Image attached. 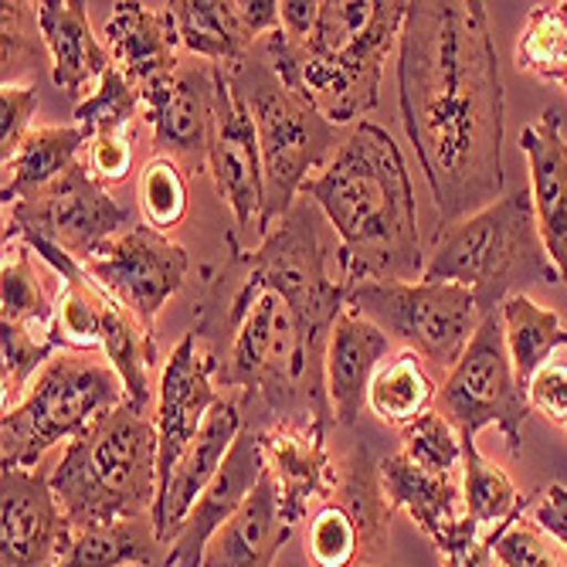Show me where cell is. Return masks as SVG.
Masks as SVG:
<instances>
[{
  "instance_id": "6da1fadb",
  "label": "cell",
  "mask_w": 567,
  "mask_h": 567,
  "mask_svg": "<svg viewBox=\"0 0 567 567\" xmlns=\"http://www.w3.org/2000/svg\"><path fill=\"white\" fill-rule=\"evenodd\" d=\"M320 208L299 197L259 248L228 231V255L204 279L194 337L212 357L215 384L228 388L241 422L337 429L327 394V347L347 309L350 282L323 241Z\"/></svg>"
},
{
  "instance_id": "7a4b0ae2",
  "label": "cell",
  "mask_w": 567,
  "mask_h": 567,
  "mask_svg": "<svg viewBox=\"0 0 567 567\" xmlns=\"http://www.w3.org/2000/svg\"><path fill=\"white\" fill-rule=\"evenodd\" d=\"M398 99L442 225L503 197V82L483 0L408 4Z\"/></svg>"
},
{
  "instance_id": "3957f363",
  "label": "cell",
  "mask_w": 567,
  "mask_h": 567,
  "mask_svg": "<svg viewBox=\"0 0 567 567\" xmlns=\"http://www.w3.org/2000/svg\"><path fill=\"white\" fill-rule=\"evenodd\" d=\"M299 197L313 200L333 225L340 238L337 266L350 286L422 279L415 190L388 130L368 120L357 123Z\"/></svg>"
},
{
  "instance_id": "277c9868",
  "label": "cell",
  "mask_w": 567,
  "mask_h": 567,
  "mask_svg": "<svg viewBox=\"0 0 567 567\" xmlns=\"http://www.w3.org/2000/svg\"><path fill=\"white\" fill-rule=\"evenodd\" d=\"M404 14V0H323L306 41H289L276 28L266 34L262 55L286 89L333 126H347L378 106L384 62L401 41Z\"/></svg>"
},
{
  "instance_id": "5b68a950",
  "label": "cell",
  "mask_w": 567,
  "mask_h": 567,
  "mask_svg": "<svg viewBox=\"0 0 567 567\" xmlns=\"http://www.w3.org/2000/svg\"><path fill=\"white\" fill-rule=\"evenodd\" d=\"M157 486V425L130 401L99 415L51 470V489L75 530L153 517Z\"/></svg>"
},
{
  "instance_id": "8992f818",
  "label": "cell",
  "mask_w": 567,
  "mask_h": 567,
  "mask_svg": "<svg viewBox=\"0 0 567 567\" xmlns=\"http://www.w3.org/2000/svg\"><path fill=\"white\" fill-rule=\"evenodd\" d=\"M422 279L473 289L483 317L499 313L509 296L537 282H557L560 276L544 248L534 197L513 190L470 218L439 225Z\"/></svg>"
},
{
  "instance_id": "52a82bcc",
  "label": "cell",
  "mask_w": 567,
  "mask_h": 567,
  "mask_svg": "<svg viewBox=\"0 0 567 567\" xmlns=\"http://www.w3.org/2000/svg\"><path fill=\"white\" fill-rule=\"evenodd\" d=\"M231 85L245 99L255 123L262 153V225L266 235L279 218L299 200L306 181L313 171H323L340 150V126H333L323 113H317L306 99L282 85L266 55H248L235 65H225Z\"/></svg>"
},
{
  "instance_id": "ba28073f",
  "label": "cell",
  "mask_w": 567,
  "mask_h": 567,
  "mask_svg": "<svg viewBox=\"0 0 567 567\" xmlns=\"http://www.w3.org/2000/svg\"><path fill=\"white\" fill-rule=\"evenodd\" d=\"M126 388L110 364L62 350L44 364L31 394L4 411L0 462L4 470H38L48 449L79 439L99 415L120 408Z\"/></svg>"
},
{
  "instance_id": "9c48e42d",
  "label": "cell",
  "mask_w": 567,
  "mask_h": 567,
  "mask_svg": "<svg viewBox=\"0 0 567 567\" xmlns=\"http://www.w3.org/2000/svg\"><path fill=\"white\" fill-rule=\"evenodd\" d=\"M347 309L445 371L458 364L483 323L473 289L458 282H357Z\"/></svg>"
},
{
  "instance_id": "30bf717a",
  "label": "cell",
  "mask_w": 567,
  "mask_h": 567,
  "mask_svg": "<svg viewBox=\"0 0 567 567\" xmlns=\"http://www.w3.org/2000/svg\"><path fill=\"white\" fill-rule=\"evenodd\" d=\"M435 411L452 422L462 442H476L486 425H496L513 455H520L524 425L530 419V398L513 371V357L506 347L503 313L483 317L473 343L458 364L449 371L439 388Z\"/></svg>"
},
{
  "instance_id": "8fae6325",
  "label": "cell",
  "mask_w": 567,
  "mask_h": 567,
  "mask_svg": "<svg viewBox=\"0 0 567 567\" xmlns=\"http://www.w3.org/2000/svg\"><path fill=\"white\" fill-rule=\"evenodd\" d=\"M130 212L102 187L79 161L44 190L18 200L8 212L4 241H44L62 248L69 259L89 262L102 245L123 235Z\"/></svg>"
},
{
  "instance_id": "7c38bea8",
  "label": "cell",
  "mask_w": 567,
  "mask_h": 567,
  "mask_svg": "<svg viewBox=\"0 0 567 567\" xmlns=\"http://www.w3.org/2000/svg\"><path fill=\"white\" fill-rule=\"evenodd\" d=\"M187 248L146 225L126 228L85 262V272L150 330L187 282Z\"/></svg>"
},
{
  "instance_id": "4fadbf2b",
  "label": "cell",
  "mask_w": 567,
  "mask_h": 567,
  "mask_svg": "<svg viewBox=\"0 0 567 567\" xmlns=\"http://www.w3.org/2000/svg\"><path fill=\"white\" fill-rule=\"evenodd\" d=\"M143 120L153 133L157 157L177 161L184 171H208V150L215 130L218 102V65L190 62L174 72L146 82L143 89Z\"/></svg>"
},
{
  "instance_id": "5bb4252c",
  "label": "cell",
  "mask_w": 567,
  "mask_h": 567,
  "mask_svg": "<svg viewBox=\"0 0 567 567\" xmlns=\"http://www.w3.org/2000/svg\"><path fill=\"white\" fill-rule=\"evenodd\" d=\"M208 174L215 177L218 194L235 215V235L259 231L262 204H266L259 136H255L251 113L238 89L231 85L225 65H218V102H215V130L208 150Z\"/></svg>"
},
{
  "instance_id": "9a60e30c",
  "label": "cell",
  "mask_w": 567,
  "mask_h": 567,
  "mask_svg": "<svg viewBox=\"0 0 567 567\" xmlns=\"http://www.w3.org/2000/svg\"><path fill=\"white\" fill-rule=\"evenodd\" d=\"M0 489V567H59L72 547L75 527L51 489V476L38 470H4Z\"/></svg>"
},
{
  "instance_id": "2e32d148",
  "label": "cell",
  "mask_w": 567,
  "mask_h": 567,
  "mask_svg": "<svg viewBox=\"0 0 567 567\" xmlns=\"http://www.w3.org/2000/svg\"><path fill=\"white\" fill-rule=\"evenodd\" d=\"M221 401L215 384L212 357L204 353L194 333H184V340L174 347L167 368L161 374V401H157V476L161 486H167L174 466L187 445L197 439V432L208 422L212 408ZM157 486V493H161Z\"/></svg>"
},
{
  "instance_id": "e0dca14e",
  "label": "cell",
  "mask_w": 567,
  "mask_h": 567,
  "mask_svg": "<svg viewBox=\"0 0 567 567\" xmlns=\"http://www.w3.org/2000/svg\"><path fill=\"white\" fill-rule=\"evenodd\" d=\"M266 473V455H262V439L255 429L241 425L225 466L212 480V486L200 493L187 520L181 524L171 550H167V567H200L204 550H208L212 537L235 517L245 506V499L255 493Z\"/></svg>"
},
{
  "instance_id": "ac0fdd59",
  "label": "cell",
  "mask_w": 567,
  "mask_h": 567,
  "mask_svg": "<svg viewBox=\"0 0 567 567\" xmlns=\"http://www.w3.org/2000/svg\"><path fill=\"white\" fill-rule=\"evenodd\" d=\"M330 425H276L259 432L266 470L276 480L279 506L289 527H296L317 503L337 489V462L330 452Z\"/></svg>"
},
{
  "instance_id": "d6986e66",
  "label": "cell",
  "mask_w": 567,
  "mask_h": 567,
  "mask_svg": "<svg viewBox=\"0 0 567 567\" xmlns=\"http://www.w3.org/2000/svg\"><path fill=\"white\" fill-rule=\"evenodd\" d=\"M384 476V493L394 509L411 513V520L419 530L445 554H458L480 537V524L470 517L466 496H462L455 476H435L419 470L404 452H394L391 458L381 462Z\"/></svg>"
},
{
  "instance_id": "ffe728a7",
  "label": "cell",
  "mask_w": 567,
  "mask_h": 567,
  "mask_svg": "<svg viewBox=\"0 0 567 567\" xmlns=\"http://www.w3.org/2000/svg\"><path fill=\"white\" fill-rule=\"evenodd\" d=\"M241 408L231 394H221V401L212 408L208 422L197 432V439L187 445L181 462L174 466L167 486H161L157 503H153V527L164 547L174 544L181 524L187 520V513L200 499V493L212 486L218 470L225 466V458L241 432Z\"/></svg>"
},
{
  "instance_id": "44dd1931",
  "label": "cell",
  "mask_w": 567,
  "mask_h": 567,
  "mask_svg": "<svg viewBox=\"0 0 567 567\" xmlns=\"http://www.w3.org/2000/svg\"><path fill=\"white\" fill-rule=\"evenodd\" d=\"M520 150L530 164V197L544 248L567 286V140L560 133V113L544 110L520 133Z\"/></svg>"
},
{
  "instance_id": "7402d4cb",
  "label": "cell",
  "mask_w": 567,
  "mask_h": 567,
  "mask_svg": "<svg viewBox=\"0 0 567 567\" xmlns=\"http://www.w3.org/2000/svg\"><path fill=\"white\" fill-rule=\"evenodd\" d=\"M102 38H106L113 65L136 89L181 65V31L171 4H133V0H123L110 14L106 28H102Z\"/></svg>"
},
{
  "instance_id": "603a6c76",
  "label": "cell",
  "mask_w": 567,
  "mask_h": 567,
  "mask_svg": "<svg viewBox=\"0 0 567 567\" xmlns=\"http://www.w3.org/2000/svg\"><path fill=\"white\" fill-rule=\"evenodd\" d=\"M391 353V337L371 320L343 309L327 347V394L340 429H353L360 408L368 404L374 374Z\"/></svg>"
},
{
  "instance_id": "cb8c5ba5",
  "label": "cell",
  "mask_w": 567,
  "mask_h": 567,
  "mask_svg": "<svg viewBox=\"0 0 567 567\" xmlns=\"http://www.w3.org/2000/svg\"><path fill=\"white\" fill-rule=\"evenodd\" d=\"M38 24L48 44L51 79L69 99L82 102L89 85H99L113 69L110 48L92 34L89 8L82 0H41Z\"/></svg>"
},
{
  "instance_id": "d4e9b609",
  "label": "cell",
  "mask_w": 567,
  "mask_h": 567,
  "mask_svg": "<svg viewBox=\"0 0 567 567\" xmlns=\"http://www.w3.org/2000/svg\"><path fill=\"white\" fill-rule=\"evenodd\" d=\"M289 537L292 527L282 517L276 480L266 470L245 506L212 537L200 567H272Z\"/></svg>"
},
{
  "instance_id": "484cf974",
  "label": "cell",
  "mask_w": 567,
  "mask_h": 567,
  "mask_svg": "<svg viewBox=\"0 0 567 567\" xmlns=\"http://www.w3.org/2000/svg\"><path fill=\"white\" fill-rule=\"evenodd\" d=\"M347 513L360 534V564L374 567L381 564L388 550V524L394 517V506L384 493V476H381V462L374 452L357 442L347 449V455L337 466V489L333 496Z\"/></svg>"
},
{
  "instance_id": "4316f807",
  "label": "cell",
  "mask_w": 567,
  "mask_h": 567,
  "mask_svg": "<svg viewBox=\"0 0 567 567\" xmlns=\"http://www.w3.org/2000/svg\"><path fill=\"white\" fill-rule=\"evenodd\" d=\"M89 136L82 126H34L11 157L4 161V187L0 200L4 208H14L18 200L44 190L51 181H59L72 164L82 161Z\"/></svg>"
},
{
  "instance_id": "83f0119b",
  "label": "cell",
  "mask_w": 567,
  "mask_h": 567,
  "mask_svg": "<svg viewBox=\"0 0 567 567\" xmlns=\"http://www.w3.org/2000/svg\"><path fill=\"white\" fill-rule=\"evenodd\" d=\"M174 18L181 48L208 65H235L251 55L255 34L235 11V0H177Z\"/></svg>"
},
{
  "instance_id": "f1b7e54d",
  "label": "cell",
  "mask_w": 567,
  "mask_h": 567,
  "mask_svg": "<svg viewBox=\"0 0 567 567\" xmlns=\"http://www.w3.org/2000/svg\"><path fill=\"white\" fill-rule=\"evenodd\" d=\"M55 306H59V296H51L44 289V279L34 266L31 248L24 241H8L4 266H0V323L31 330L62 347Z\"/></svg>"
},
{
  "instance_id": "f546056e",
  "label": "cell",
  "mask_w": 567,
  "mask_h": 567,
  "mask_svg": "<svg viewBox=\"0 0 567 567\" xmlns=\"http://www.w3.org/2000/svg\"><path fill=\"white\" fill-rule=\"evenodd\" d=\"M499 313H503V330H506V347L513 357V371H517V381L527 391L530 381L550 364L554 350L567 347V327L554 309H544L527 292L509 296Z\"/></svg>"
},
{
  "instance_id": "4dcf8cb0",
  "label": "cell",
  "mask_w": 567,
  "mask_h": 567,
  "mask_svg": "<svg viewBox=\"0 0 567 567\" xmlns=\"http://www.w3.org/2000/svg\"><path fill=\"white\" fill-rule=\"evenodd\" d=\"M102 353H106L110 368L120 374L126 388V401L140 411L153 401L150 388V371L161 364L157 337L150 327H143L123 302H110L106 323H102Z\"/></svg>"
},
{
  "instance_id": "1f68e13d",
  "label": "cell",
  "mask_w": 567,
  "mask_h": 567,
  "mask_svg": "<svg viewBox=\"0 0 567 567\" xmlns=\"http://www.w3.org/2000/svg\"><path fill=\"white\" fill-rule=\"evenodd\" d=\"M435 401H439V388L425 368V360L411 350H401L391 360H384L368 394L374 415L394 429H408L419 419H425Z\"/></svg>"
},
{
  "instance_id": "d6a6232c",
  "label": "cell",
  "mask_w": 567,
  "mask_h": 567,
  "mask_svg": "<svg viewBox=\"0 0 567 567\" xmlns=\"http://www.w3.org/2000/svg\"><path fill=\"white\" fill-rule=\"evenodd\" d=\"M153 517H133L116 524H99L75 530L72 547L59 567H150L161 550Z\"/></svg>"
},
{
  "instance_id": "836d02e7",
  "label": "cell",
  "mask_w": 567,
  "mask_h": 567,
  "mask_svg": "<svg viewBox=\"0 0 567 567\" xmlns=\"http://www.w3.org/2000/svg\"><path fill=\"white\" fill-rule=\"evenodd\" d=\"M517 69L567 92V0L530 11L517 41Z\"/></svg>"
},
{
  "instance_id": "e575fe53",
  "label": "cell",
  "mask_w": 567,
  "mask_h": 567,
  "mask_svg": "<svg viewBox=\"0 0 567 567\" xmlns=\"http://www.w3.org/2000/svg\"><path fill=\"white\" fill-rule=\"evenodd\" d=\"M462 496H466V509L470 517L483 527V524H503L513 513L524 506V496L513 480L506 476V470H499L496 462H489L476 442H462Z\"/></svg>"
},
{
  "instance_id": "d590c367",
  "label": "cell",
  "mask_w": 567,
  "mask_h": 567,
  "mask_svg": "<svg viewBox=\"0 0 567 567\" xmlns=\"http://www.w3.org/2000/svg\"><path fill=\"white\" fill-rule=\"evenodd\" d=\"M140 110H143V92L113 65L75 106V126H82L89 140L110 133H130Z\"/></svg>"
},
{
  "instance_id": "8d00e7d4",
  "label": "cell",
  "mask_w": 567,
  "mask_h": 567,
  "mask_svg": "<svg viewBox=\"0 0 567 567\" xmlns=\"http://www.w3.org/2000/svg\"><path fill=\"white\" fill-rule=\"evenodd\" d=\"M0 59H4V85H24V75L38 79V69L48 59L38 4H24V0L0 4Z\"/></svg>"
},
{
  "instance_id": "74e56055",
  "label": "cell",
  "mask_w": 567,
  "mask_h": 567,
  "mask_svg": "<svg viewBox=\"0 0 567 567\" xmlns=\"http://www.w3.org/2000/svg\"><path fill=\"white\" fill-rule=\"evenodd\" d=\"M187 171L171 157H153L140 174V212L146 228L167 235L187 215Z\"/></svg>"
},
{
  "instance_id": "f35d334b",
  "label": "cell",
  "mask_w": 567,
  "mask_h": 567,
  "mask_svg": "<svg viewBox=\"0 0 567 567\" xmlns=\"http://www.w3.org/2000/svg\"><path fill=\"white\" fill-rule=\"evenodd\" d=\"M540 493V489H537ZM537 493H530L527 499H524V506L513 513L509 520H503V524H496L493 527V537H496V547H493V554H496V560L503 564V567H567V560L557 554V547H554V537L537 524V520H527L524 513H527V506H530V499L537 496Z\"/></svg>"
},
{
  "instance_id": "ab89813d",
  "label": "cell",
  "mask_w": 567,
  "mask_h": 567,
  "mask_svg": "<svg viewBox=\"0 0 567 567\" xmlns=\"http://www.w3.org/2000/svg\"><path fill=\"white\" fill-rule=\"evenodd\" d=\"M306 554L313 567H353L360 564V534L350 520V513L327 499L317 506L306 527Z\"/></svg>"
},
{
  "instance_id": "60d3db41",
  "label": "cell",
  "mask_w": 567,
  "mask_h": 567,
  "mask_svg": "<svg viewBox=\"0 0 567 567\" xmlns=\"http://www.w3.org/2000/svg\"><path fill=\"white\" fill-rule=\"evenodd\" d=\"M401 452L419 470L435 476H455L462 470V435L439 411H429L415 425L401 429Z\"/></svg>"
},
{
  "instance_id": "b9f144b4",
  "label": "cell",
  "mask_w": 567,
  "mask_h": 567,
  "mask_svg": "<svg viewBox=\"0 0 567 567\" xmlns=\"http://www.w3.org/2000/svg\"><path fill=\"white\" fill-rule=\"evenodd\" d=\"M62 353V347L48 337H38L31 330L0 323V357H4V411L14 408L18 394L28 388L31 374L48 364L51 357Z\"/></svg>"
},
{
  "instance_id": "7bdbcfd3",
  "label": "cell",
  "mask_w": 567,
  "mask_h": 567,
  "mask_svg": "<svg viewBox=\"0 0 567 567\" xmlns=\"http://www.w3.org/2000/svg\"><path fill=\"white\" fill-rule=\"evenodd\" d=\"M34 110H38V89L31 82L4 85V92H0V161H8L18 150V143L34 130L31 126Z\"/></svg>"
},
{
  "instance_id": "ee69618b",
  "label": "cell",
  "mask_w": 567,
  "mask_h": 567,
  "mask_svg": "<svg viewBox=\"0 0 567 567\" xmlns=\"http://www.w3.org/2000/svg\"><path fill=\"white\" fill-rule=\"evenodd\" d=\"M82 164L89 174L106 187V184H123L133 171V143L130 133H110V136H95L89 140Z\"/></svg>"
},
{
  "instance_id": "f6af8a7d",
  "label": "cell",
  "mask_w": 567,
  "mask_h": 567,
  "mask_svg": "<svg viewBox=\"0 0 567 567\" xmlns=\"http://www.w3.org/2000/svg\"><path fill=\"white\" fill-rule=\"evenodd\" d=\"M530 408L567 429V364H547L527 388Z\"/></svg>"
},
{
  "instance_id": "bcb514c9",
  "label": "cell",
  "mask_w": 567,
  "mask_h": 567,
  "mask_svg": "<svg viewBox=\"0 0 567 567\" xmlns=\"http://www.w3.org/2000/svg\"><path fill=\"white\" fill-rule=\"evenodd\" d=\"M534 520L567 550V489L564 486H547L540 489V503L534 509Z\"/></svg>"
},
{
  "instance_id": "7dc6e473",
  "label": "cell",
  "mask_w": 567,
  "mask_h": 567,
  "mask_svg": "<svg viewBox=\"0 0 567 567\" xmlns=\"http://www.w3.org/2000/svg\"><path fill=\"white\" fill-rule=\"evenodd\" d=\"M317 18H320L317 0H286V4H279V31L289 41H306Z\"/></svg>"
},
{
  "instance_id": "c3c4849f",
  "label": "cell",
  "mask_w": 567,
  "mask_h": 567,
  "mask_svg": "<svg viewBox=\"0 0 567 567\" xmlns=\"http://www.w3.org/2000/svg\"><path fill=\"white\" fill-rule=\"evenodd\" d=\"M493 547H496V537L489 534L486 540H476L466 550L445 557V567H493V557H496Z\"/></svg>"
}]
</instances>
